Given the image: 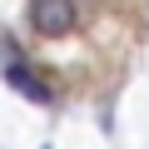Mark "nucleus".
<instances>
[{"label":"nucleus","instance_id":"f257e3e1","mask_svg":"<svg viewBox=\"0 0 149 149\" xmlns=\"http://www.w3.org/2000/svg\"><path fill=\"white\" fill-rule=\"evenodd\" d=\"M30 25H35L45 40L70 35V25H74V0H30Z\"/></svg>","mask_w":149,"mask_h":149},{"label":"nucleus","instance_id":"f03ea898","mask_svg":"<svg viewBox=\"0 0 149 149\" xmlns=\"http://www.w3.org/2000/svg\"><path fill=\"white\" fill-rule=\"evenodd\" d=\"M5 80L25 95V100H35V104H50V85L40 80V74H30L25 65H5Z\"/></svg>","mask_w":149,"mask_h":149}]
</instances>
